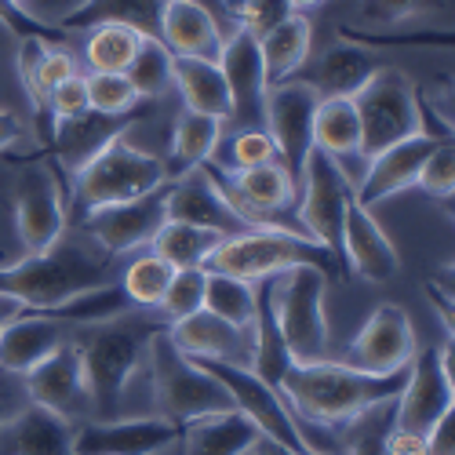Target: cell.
Here are the masks:
<instances>
[{"instance_id": "f546056e", "label": "cell", "mask_w": 455, "mask_h": 455, "mask_svg": "<svg viewBox=\"0 0 455 455\" xmlns=\"http://www.w3.org/2000/svg\"><path fill=\"white\" fill-rule=\"evenodd\" d=\"M172 84L179 88L186 109L208 113V117H215V121L230 117V88H226L219 62L172 55Z\"/></svg>"}, {"instance_id": "f1b7e54d", "label": "cell", "mask_w": 455, "mask_h": 455, "mask_svg": "<svg viewBox=\"0 0 455 455\" xmlns=\"http://www.w3.org/2000/svg\"><path fill=\"white\" fill-rule=\"evenodd\" d=\"M73 427L62 415L26 404L15 419L4 427L8 430V451L12 455H73Z\"/></svg>"}, {"instance_id": "9f6ffc18", "label": "cell", "mask_w": 455, "mask_h": 455, "mask_svg": "<svg viewBox=\"0 0 455 455\" xmlns=\"http://www.w3.org/2000/svg\"><path fill=\"white\" fill-rule=\"evenodd\" d=\"M251 451H255V455H299V451H288V448H281V444H274V441H267V437H259Z\"/></svg>"}, {"instance_id": "11a10c76", "label": "cell", "mask_w": 455, "mask_h": 455, "mask_svg": "<svg viewBox=\"0 0 455 455\" xmlns=\"http://www.w3.org/2000/svg\"><path fill=\"white\" fill-rule=\"evenodd\" d=\"M26 314V307L22 302H15L12 295H0V328H8L15 317H22Z\"/></svg>"}, {"instance_id": "ab89813d", "label": "cell", "mask_w": 455, "mask_h": 455, "mask_svg": "<svg viewBox=\"0 0 455 455\" xmlns=\"http://www.w3.org/2000/svg\"><path fill=\"white\" fill-rule=\"evenodd\" d=\"M124 77L132 81V88H135V95L142 102L161 99L172 88V52L161 41H149V36H142V44H139L132 66L124 69Z\"/></svg>"}, {"instance_id": "f6af8a7d", "label": "cell", "mask_w": 455, "mask_h": 455, "mask_svg": "<svg viewBox=\"0 0 455 455\" xmlns=\"http://www.w3.org/2000/svg\"><path fill=\"white\" fill-rule=\"evenodd\" d=\"M0 26H4L8 33H15L19 41H44L52 48H66V36H69L52 22L33 19L26 8L15 4V0H0Z\"/></svg>"}, {"instance_id": "5b68a950", "label": "cell", "mask_w": 455, "mask_h": 455, "mask_svg": "<svg viewBox=\"0 0 455 455\" xmlns=\"http://www.w3.org/2000/svg\"><path fill=\"white\" fill-rule=\"evenodd\" d=\"M69 179H73V186H69L73 212H77V219H81L95 208L121 204V201L142 197V194H149V189L164 186L168 168H164L161 157L146 154V149L132 146L121 135V139H113L106 149H99V154Z\"/></svg>"}, {"instance_id": "c3c4849f", "label": "cell", "mask_w": 455, "mask_h": 455, "mask_svg": "<svg viewBox=\"0 0 455 455\" xmlns=\"http://www.w3.org/2000/svg\"><path fill=\"white\" fill-rule=\"evenodd\" d=\"M415 186H419L423 194H430V197H441V201L451 197V189H455V149H451V142H437L434 146V154L427 157Z\"/></svg>"}, {"instance_id": "ee69618b", "label": "cell", "mask_w": 455, "mask_h": 455, "mask_svg": "<svg viewBox=\"0 0 455 455\" xmlns=\"http://www.w3.org/2000/svg\"><path fill=\"white\" fill-rule=\"evenodd\" d=\"M219 142H226V164L222 172H244V168H255V164H270L277 161V149L270 142V135L262 128H248V132H234V135H222Z\"/></svg>"}, {"instance_id": "8992f818", "label": "cell", "mask_w": 455, "mask_h": 455, "mask_svg": "<svg viewBox=\"0 0 455 455\" xmlns=\"http://www.w3.org/2000/svg\"><path fill=\"white\" fill-rule=\"evenodd\" d=\"M324 291H328V277L317 267H291L270 277V302L295 364L331 357Z\"/></svg>"}, {"instance_id": "ffe728a7", "label": "cell", "mask_w": 455, "mask_h": 455, "mask_svg": "<svg viewBox=\"0 0 455 455\" xmlns=\"http://www.w3.org/2000/svg\"><path fill=\"white\" fill-rule=\"evenodd\" d=\"M168 339L186 354V357H204V361H226L237 368H251L255 357V339L251 328H234L222 317L197 310L182 321L168 324Z\"/></svg>"}, {"instance_id": "d590c367", "label": "cell", "mask_w": 455, "mask_h": 455, "mask_svg": "<svg viewBox=\"0 0 455 455\" xmlns=\"http://www.w3.org/2000/svg\"><path fill=\"white\" fill-rule=\"evenodd\" d=\"M204 310L222 317L234 328H251L255 324V284L237 281L226 274H208L204 281Z\"/></svg>"}, {"instance_id": "4fadbf2b", "label": "cell", "mask_w": 455, "mask_h": 455, "mask_svg": "<svg viewBox=\"0 0 455 455\" xmlns=\"http://www.w3.org/2000/svg\"><path fill=\"white\" fill-rule=\"evenodd\" d=\"M317 92L307 81H284L267 92V135L277 149V164L288 172V179L299 189L302 168L314 149V113H317Z\"/></svg>"}, {"instance_id": "f907efd6", "label": "cell", "mask_w": 455, "mask_h": 455, "mask_svg": "<svg viewBox=\"0 0 455 455\" xmlns=\"http://www.w3.org/2000/svg\"><path fill=\"white\" fill-rule=\"evenodd\" d=\"M26 404H29V401H26V390L12 383L8 371H0V430H4Z\"/></svg>"}, {"instance_id": "e0dca14e", "label": "cell", "mask_w": 455, "mask_h": 455, "mask_svg": "<svg viewBox=\"0 0 455 455\" xmlns=\"http://www.w3.org/2000/svg\"><path fill=\"white\" fill-rule=\"evenodd\" d=\"M66 194L55 168L26 164L15 186V230L26 255L52 248L66 234Z\"/></svg>"}, {"instance_id": "30bf717a", "label": "cell", "mask_w": 455, "mask_h": 455, "mask_svg": "<svg viewBox=\"0 0 455 455\" xmlns=\"http://www.w3.org/2000/svg\"><path fill=\"white\" fill-rule=\"evenodd\" d=\"M354 197V182L343 164L324 157L321 149H310L307 168L299 179V201H295V219L302 234L328 248L335 259H343V222H347V204Z\"/></svg>"}, {"instance_id": "83f0119b", "label": "cell", "mask_w": 455, "mask_h": 455, "mask_svg": "<svg viewBox=\"0 0 455 455\" xmlns=\"http://www.w3.org/2000/svg\"><path fill=\"white\" fill-rule=\"evenodd\" d=\"M375 69H379V62L371 52L347 44V41H335L317 59L314 81H307V84L317 92V99H354L368 84V77Z\"/></svg>"}, {"instance_id": "7a4b0ae2", "label": "cell", "mask_w": 455, "mask_h": 455, "mask_svg": "<svg viewBox=\"0 0 455 455\" xmlns=\"http://www.w3.org/2000/svg\"><path fill=\"white\" fill-rule=\"evenodd\" d=\"M113 277H117V255L102 251L88 234H62L52 248L0 267V295L22 302L26 314H41L88 288L109 284Z\"/></svg>"}, {"instance_id": "ba28073f", "label": "cell", "mask_w": 455, "mask_h": 455, "mask_svg": "<svg viewBox=\"0 0 455 455\" xmlns=\"http://www.w3.org/2000/svg\"><path fill=\"white\" fill-rule=\"evenodd\" d=\"M189 361L201 364L226 390L234 411L244 415V419L259 430V437H267V441H274V444H281L288 451H299V455H331V451H317L314 448L307 427L291 415L284 397L274 394L251 368H237V364H226V361H204V357H189Z\"/></svg>"}, {"instance_id": "db71d44e", "label": "cell", "mask_w": 455, "mask_h": 455, "mask_svg": "<svg viewBox=\"0 0 455 455\" xmlns=\"http://www.w3.org/2000/svg\"><path fill=\"white\" fill-rule=\"evenodd\" d=\"M19 135H22L19 113L15 109H0V154H4L12 142H19Z\"/></svg>"}, {"instance_id": "7bdbcfd3", "label": "cell", "mask_w": 455, "mask_h": 455, "mask_svg": "<svg viewBox=\"0 0 455 455\" xmlns=\"http://www.w3.org/2000/svg\"><path fill=\"white\" fill-rule=\"evenodd\" d=\"M84 84H88V109L95 113H113L117 117V113H132L142 102L124 73H88Z\"/></svg>"}, {"instance_id": "7dc6e473", "label": "cell", "mask_w": 455, "mask_h": 455, "mask_svg": "<svg viewBox=\"0 0 455 455\" xmlns=\"http://www.w3.org/2000/svg\"><path fill=\"white\" fill-rule=\"evenodd\" d=\"M234 12H237L241 29L255 36V41H262L270 29H277L291 15V4L288 0H237Z\"/></svg>"}, {"instance_id": "8fae6325", "label": "cell", "mask_w": 455, "mask_h": 455, "mask_svg": "<svg viewBox=\"0 0 455 455\" xmlns=\"http://www.w3.org/2000/svg\"><path fill=\"white\" fill-rule=\"evenodd\" d=\"M451 361L448 350L427 347L411 357L408 364V379H404V390L394 401V427L408 430V434H419L430 437V430L451 415Z\"/></svg>"}, {"instance_id": "816d5d0a", "label": "cell", "mask_w": 455, "mask_h": 455, "mask_svg": "<svg viewBox=\"0 0 455 455\" xmlns=\"http://www.w3.org/2000/svg\"><path fill=\"white\" fill-rule=\"evenodd\" d=\"M189 4H197V8H204V12L212 15L215 29L222 33V44L241 29V22H237V15H234V8H230V0H189Z\"/></svg>"}, {"instance_id": "680465c9", "label": "cell", "mask_w": 455, "mask_h": 455, "mask_svg": "<svg viewBox=\"0 0 455 455\" xmlns=\"http://www.w3.org/2000/svg\"><path fill=\"white\" fill-rule=\"evenodd\" d=\"M15 4H19V8H26V12L33 15V8H36V0H15ZM33 19H36V15H33Z\"/></svg>"}, {"instance_id": "4dcf8cb0", "label": "cell", "mask_w": 455, "mask_h": 455, "mask_svg": "<svg viewBox=\"0 0 455 455\" xmlns=\"http://www.w3.org/2000/svg\"><path fill=\"white\" fill-rule=\"evenodd\" d=\"M310 48H314V26L302 12H291L277 29L262 36L259 55H262V73H267V88L291 81V73L310 59Z\"/></svg>"}, {"instance_id": "ac0fdd59", "label": "cell", "mask_w": 455, "mask_h": 455, "mask_svg": "<svg viewBox=\"0 0 455 455\" xmlns=\"http://www.w3.org/2000/svg\"><path fill=\"white\" fill-rule=\"evenodd\" d=\"M182 427L161 415L142 419H106V423H81L73 427V455H157L161 448L175 444Z\"/></svg>"}, {"instance_id": "603a6c76", "label": "cell", "mask_w": 455, "mask_h": 455, "mask_svg": "<svg viewBox=\"0 0 455 455\" xmlns=\"http://www.w3.org/2000/svg\"><path fill=\"white\" fill-rule=\"evenodd\" d=\"M434 146L437 142L430 135H411V139L383 149V154H375L371 161H364L368 172H364L361 186H354V197L371 212L379 201H387V197L401 194V189L415 186L427 157L434 154Z\"/></svg>"}, {"instance_id": "2e32d148", "label": "cell", "mask_w": 455, "mask_h": 455, "mask_svg": "<svg viewBox=\"0 0 455 455\" xmlns=\"http://www.w3.org/2000/svg\"><path fill=\"white\" fill-rule=\"evenodd\" d=\"M219 69L230 88V117L222 121V135L262 128L267 132V73H262L259 41L237 29L219 52Z\"/></svg>"}, {"instance_id": "3957f363", "label": "cell", "mask_w": 455, "mask_h": 455, "mask_svg": "<svg viewBox=\"0 0 455 455\" xmlns=\"http://www.w3.org/2000/svg\"><path fill=\"white\" fill-rule=\"evenodd\" d=\"M404 379L408 368L390 375H368L331 357L291 364L284 375V404L299 423H317L324 430L350 427L357 415L371 411L375 404L394 401L404 390Z\"/></svg>"}, {"instance_id": "91938a15", "label": "cell", "mask_w": 455, "mask_h": 455, "mask_svg": "<svg viewBox=\"0 0 455 455\" xmlns=\"http://www.w3.org/2000/svg\"><path fill=\"white\" fill-rule=\"evenodd\" d=\"M234 4H237V0H230V8H234ZM234 15H237V12H234Z\"/></svg>"}, {"instance_id": "74e56055", "label": "cell", "mask_w": 455, "mask_h": 455, "mask_svg": "<svg viewBox=\"0 0 455 455\" xmlns=\"http://www.w3.org/2000/svg\"><path fill=\"white\" fill-rule=\"evenodd\" d=\"M142 44V36L128 26H95L88 29V48L84 59L92 73H124Z\"/></svg>"}, {"instance_id": "d4e9b609", "label": "cell", "mask_w": 455, "mask_h": 455, "mask_svg": "<svg viewBox=\"0 0 455 455\" xmlns=\"http://www.w3.org/2000/svg\"><path fill=\"white\" fill-rule=\"evenodd\" d=\"M168 0H81L55 26L62 33H84L95 26H128L139 36L161 41V12Z\"/></svg>"}, {"instance_id": "7402d4cb", "label": "cell", "mask_w": 455, "mask_h": 455, "mask_svg": "<svg viewBox=\"0 0 455 455\" xmlns=\"http://www.w3.org/2000/svg\"><path fill=\"white\" fill-rule=\"evenodd\" d=\"M343 255L350 262V270L371 284H383L390 277L401 274V255L390 244V237L383 234L379 219L357 201L350 197L347 204V222H343Z\"/></svg>"}, {"instance_id": "9c48e42d", "label": "cell", "mask_w": 455, "mask_h": 455, "mask_svg": "<svg viewBox=\"0 0 455 455\" xmlns=\"http://www.w3.org/2000/svg\"><path fill=\"white\" fill-rule=\"evenodd\" d=\"M361 121V161H371L383 149L419 135V109H415V84L408 73L379 66L368 84L354 95Z\"/></svg>"}, {"instance_id": "5bb4252c", "label": "cell", "mask_w": 455, "mask_h": 455, "mask_svg": "<svg viewBox=\"0 0 455 455\" xmlns=\"http://www.w3.org/2000/svg\"><path fill=\"white\" fill-rule=\"evenodd\" d=\"M415 354H419V343H415L411 317L397 302H379L339 361L368 375H390V371H404Z\"/></svg>"}, {"instance_id": "6f0895ef", "label": "cell", "mask_w": 455, "mask_h": 455, "mask_svg": "<svg viewBox=\"0 0 455 455\" xmlns=\"http://www.w3.org/2000/svg\"><path fill=\"white\" fill-rule=\"evenodd\" d=\"M288 4H291V12H307V8H317L321 0H288Z\"/></svg>"}, {"instance_id": "f35d334b", "label": "cell", "mask_w": 455, "mask_h": 455, "mask_svg": "<svg viewBox=\"0 0 455 455\" xmlns=\"http://www.w3.org/2000/svg\"><path fill=\"white\" fill-rule=\"evenodd\" d=\"M172 274H175V270L168 267V262L149 251V255L132 259L128 267H124V274H121V288H124V295L132 299V307H135V310H157V307H161V299H164V291H168Z\"/></svg>"}, {"instance_id": "277c9868", "label": "cell", "mask_w": 455, "mask_h": 455, "mask_svg": "<svg viewBox=\"0 0 455 455\" xmlns=\"http://www.w3.org/2000/svg\"><path fill=\"white\" fill-rule=\"evenodd\" d=\"M291 267H317L328 281L343 274V259H335L328 248L302 234H284V230H251L237 237H222L215 251L204 259L208 274H226L237 281H262Z\"/></svg>"}, {"instance_id": "b9f144b4", "label": "cell", "mask_w": 455, "mask_h": 455, "mask_svg": "<svg viewBox=\"0 0 455 455\" xmlns=\"http://www.w3.org/2000/svg\"><path fill=\"white\" fill-rule=\"evenodd\" d=\"M394 401L375 404L350 423V455H387V437L394 430Z\"/></svg>"}, {"instance_id": "52a82bcc", "label": "cell", "mask_w": 455, "mask_h": 455, "mask_svg": "<svg viewBox=\"0 0 455 455\" xmlns=\"http://www.w3.org/2000/svg\"><path fill=\"white\" fill-rule=\"evenodd\" d=\"M146 364H149V379H154V401L161 419H172L182 427L189 419H201V415L234 408L215 379L172 343L168 328L149 339Z\"/></svg>"}, {"instance_id": "60d3db41", "label": "cell", "mask_w": 455, "mask_h": 455, "mask_svg": "<svg viewBox=\"0 0 455 455\" xmlns=\"http://www.w3.org/2000/svg\"><path fill=\"white\" fill-rule=\"evenodd\" d=\"M204 281H208V270L204 267L175 270L172 281H168V291L161 299V307H157V314L172 324V321H182L189 314L204 310Z\"/></svg>"}, {"instance_id": "4316f807", "label": "cell", "mask_w": 455, "mask_h": 455, "mask_svg": "<svg viewBox=\"0 0 455 455\" xmlns=\"http://www.w3.org/2000/svg\"><path fill=\"white\" fill-rule=\"evenodd\" d=\"M182 455H248L259 441V430L241 411H215L182 423Z\"/></svg>"}, {"instance_id": "836d02e7", "label": "cell", "mask_w": 455, "mask_h": 455, "mask_svg": "<svg viewBox=\"0 0 455 455\" xmlns=\"http://www.w3.org/2000/svg\"><path fill=\"white\" fill-rule=\"evenodd\" d=\"M128 310H135V307H132V299L124 295L121 281H109V284L88 288L81 295L59 302V307H52V310H41V317H52V321H62L69 328H77V324H95V321L121 317Z\"/></svg>"}, {"instance_id": "484cf974", "label": "cell", "mask_w": 455, "mask_h": 455, "mask_svg": "<svg viewBox=\"0 0 455 455\" xmlns=\"http://www.w3.org/2000/svg\"><path fill=\"white\" fill-rule=\"evenodd\" d=\"M161 44L172 55L219 62L222 33L215 29V22L204 8L189 4V0H168L164 12H161Z\"/></svg>"}, {"instance_id": "d6a6232c", "label": "cell", "mask_w": 455, "mask_h": 455, "mask_svg": "<svg viewBox=\"0 0 455 455\" xmlns=\"http://www.w3.org/2000/svg\"><path fill=\"white\" fill-rule=\"evenodd\" d=\"M314 149L335 164L361 157V121L354 99H321L314 113Z\"/></svg>"}, {"instance_id": "f5cc1de1", "label": "cell", "mask_w": 455, "mask_h": 455, "mask_svg": "<svg viewBox=\"0 0 455 455\" xmlns=\"http://www.w3.org/2000/svg\"><path fill=\"white\" fill-rule=\"evenodd\" d=\"M387 455H430V451H427V437L394 427L390 437H387Z\"/></svg>"}, {"instance_id": "8d00e7d4", "label": "cell", "mask_w": 455, "mask_h": 455, "mask_svg": "<svg viewBox=\"0 0 455 455\" xmlns=\"http://www.w3.org/2000/svg\"><path fill=\"white\" fill-rule=\"evenodd\" d=\"M339 41L357 44V48H451L455 44V33L451 26L441 29H354V26H339Z\"/></svg>"}, {"instance_id": "d6986e66", "label": "cell", "mask_w": 455, "mask_h": 455, "mask_svg": "<svg viewBox=\"0 0 455 455\" xmlns=\"http://www.w3.org/2000/svg\"><path fill=\"white\" fill-rule=\"evenodd\" d=\"M22 390L29 404H41L62 419L77 423L81 415H88V394H84V379H81V361L77 350L69 343L59 347L52 357H44L36 368L22 375Z\"/></svg>"}, {"instance_id": "bcb514c9", "label": "cell", "mask_w": 455, "mask_h": 455, "mask_svg": "<svg viewBox=\"0 0 455 455\" xmlns=\"http://www.w3.org/2000/svg\"><path fill=\"white\" fill-rule=\"evenodd\" d=\"M444 8V0H361V19L371 26H401L411 15H430Z\"/></svg>"}, {"instance_id": "e575fe53", "label": "cell", "mask_w": 455, "mask_h": 455, "mask_svg": "<svg viewBox=\"0 0 455 455\" xmlns=\"http://www.w3.org/2000/svg\"><path fill=\"white\" fill-rule=\"evenodd\" d=\"M219 241L222 237L212 230H197V226H186V222H164L154 234V241H149V248L172 270H194V267H204V259L215 251Z\"/></svg>"}, {"instance_id": "cb8c5ba5", "label": "cell", "mask_w": 455, "mask_h": 455, "mask_svg": "<svg viewBox=\"0 0 455 455\" xmlns=\"http://www.w3.org/2000/svg\"><path fill=\"white\" fill-rule=\"evenodd\" d=\"M69 324L41 317V314H22L8 328H0V371L8 375H26L44 357H52L59 347L69 343Z\"/></svg>"}, {"instance_id": "7c38bea8", "label": "cell", "mask_w": 455, "mask_h": 455, "mask_svg": "<svg viewBox=\"0 0 455 455\" xmlns=\"http://www.w3.org/2000/svg\"><path fill=\"white\" fill-rule=\"evenodd\" d=\"M168 194H172V179L157 189H149L142 197L121 201V204H106L77 219L81 234H88L102 251L109 255H128L139 244H149L154 234L168 222Z\"/></svg>"}, {"instance_id": "9a60e30c", "label": "cell", "mask_w": 455, "mask_h": 455, "mask_svg": "<svg viewBox=\"0 0 455 455\" xmlns=\"http://www.w3.org/2000/svg\"><path fill=\"white\" fill-rule=\"evenodd\" d=\"M146 113H149V102H139L132 113H117V117L113 113H95V109H84L77 117H55L41 154L59 164L55 175H77L99 149H106L113 139L128 135V128L139 124Z\"/></svg>"}, {"instance_id": "6da1fadb", "label": "cell", "mask_w": 455, "mask_h": 455, "mask_svg": "<svg viewBox=\"0 0 455 455\" xmlns=\"http://www.w3.org/2000/svg\"><path fill=\"white\" fill-rule=\"evenodd\" d=\"M164 328L168 321L157 310H128L121 317L77 324L69 331V347L77 350V361H81L88 411L99 423L121 415L124 394L146 361L149 339Z\"/></svg>"}, {"instance_id": "681fc988", "label": "cell", "mask_w": 455, "mask_h": 455, "mask_svg": "<svg viewBox=\"0 0 455 455\" xmlns=\"http://www.w3.org/2000/svg\"><path fill=\"white\" fill-rule=\"evenodd\" d=\"M88 109V84L84 77L77 73V77L62 81L55 92H52V113L55 117H77V113Z\"/></svg>"}, {"instance_id": "44dd1931", "label": "cell", "mask_w": 455, "mask_h": 455, "mask_svg": "<svg viewBox=\"0 0 455 455\" xmlns=\"http://www.w3.org/2000/svg\"><path fill=\"white\" fill-rule=\"evenodd\" d=\"M168 222H186L197 230H212L219 237H237L251 234V226L222 201L215 182L197 168L182 179H172V194H168Z\"/></svg>"}, {"instance_id": "1f68e13d", "label": "cell", "mask_w": 455, "mask_h": 455, "mask_svg": "<svg viewBox=\"0 0 455 455\" xmlns=\"http://www.w3.org/2000/svg\"><path fill=\"white\" fill-rule=\"evenodd\" d=\"M219 139H222V121L208 117V113L182 109L172 132V154L164 161L168 179H182L189 172H197L201 164H208L219 149Z\"/></svg>"}]
</instances>
